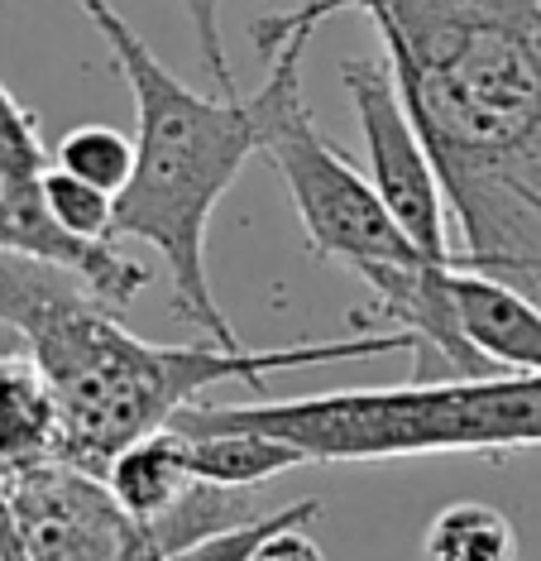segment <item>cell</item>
Masks as SVG:
<instances>
[{
	"label": "cell",
	"mask_w": 541,
	"mask_h": 561,
	"mask_svg": "<svg viewBox=\"0 0 541 561\" xmlns=\"http://www.w3.org/2000/svg\"><path fill=\"white\" fill-rule=\"evenodd\" d=\"M341 10H350V0H298L283 15L254 20L250 34L264 58V87L244 106H250V125H254V154H264L268 169L288 187L307 250L316 260L355 270L379 298L398 278L441 260L422 254L398 231L389 207L373 193L369 173H359L341 154V145H331L312 121V106H307L302 92V62L307 48H312L316 24L341 15Z\"/></svg>",
	"instance_id": "cell-5"
},
{
	"label": "cell",
	"mask_w": 541,
	"mask_h": 561,
	"mask_svg": "<svg viewBox=\"0 0 541 561\" xmlns=\"http://www.w3.org/2000/svg\"><path fill=\"white\" fill-rule=\"evenodd\" d=\"M106 39L120 78L135 92V169L115 193L111 236H130L163 260L173 308L216 346H244L226 322L206 270L211 216L254 154L250 106L235 96L192 92L163 68L149 39L111 0H72Z\"/></svg>",
	"instance_id": "cell-3"
},
{
	"label": "cell",
	"mask_w": 541,
	"mask_h": 561,
	"mask_svg": "<svg viewBox=\"0 0 541 561\" xmlns=\"http://www.w3.org/2000/svg\"><path fill=\"white\" fill-rule=\"evenodd\" d=\"M0 331L24 341V355L44 369L62 413V461L106 476L111 456L145 432L169 427L216 385H254L268 375L345 360H383L407 351L403 331L302 346H153L125 327V312L106 308L82 278L30 254L0 250Z\"/></svg>",
	"instance_id": "cell-2"
},
{
	"label": "cell",
	"mask_w": 541,
	"mask_h": 561,
	"mask_svg": "<svg viewBox=\"0 0 541 561\" xmlns=\"http://www.w3.org/2000/svg\"><path fill=\"white\" fill-rule=\"evenodd\" d=\"M341 87L350 96L359 135L369 149V183L379 202L389 207L412 245L431 260L450 264V216L441 183L431 173V159L422 149V135L412 125L398 82L383 58H345L341 62Z\"/></svg>",
	"instance_id": "cell-7"
},
{
	"label": "cell",
	"mask_w": 541,
	"mask_h": 561,
	"mask_svg": "<svg viewBox=\"0 0 541 561\" xmlns=\"http://www.w3.org/2000/svg\"><path fill=\"white\" fill-rule=\"evenodd\" d=\"M169 427H250L298 446L312 466H383L422 456L504 461L541 446V375H480L436 385L302 393L254 403H192Z\"/></svg>",
	"instance_id": "cell-4"
},
{
	"label": "cell",
	"mask_w": 541,
	"mask_h": 561,
	"mask_svg": "<svg viewBox=\"0 0 541 561\" xmlns=\"http://www.w3.org/2000/svg\"><path fill=\"white\" fill-rule=\"evenodd\" d=\"M450 302L465 341L494 369L541 375V302L504 278L460 270V264H450Z\"/></svg>",
	"instance_id": "cell-8"
},
{
	"label": "cell",
	"mask_w": 541,
	"mask_h": 561,
	"mask_svg": "<svg viewBox=\"0 0 541 561\" xmlns=\"http://www.w3.org/2000/svg\"><path fill=\"white\" fill-rule=\"evenodd\" d=\"M183 446H187L192 476L206 480V484H221V490H260V484L307 466V456L298 451V446L264 437V432H250V427L183 432Z\"/></svg>",
	"instance_id": "cell-11"
},
{
	"label": "cell",
	"mask_w": 541,
	"mask_h": 561,
	"mask_svg": "<svg viewBox=\"0 0 541 561\" xmlns=\"http://www.w3.org/2000/svg\"><path fill=\"white\" fill-rule=\"evenodd\" d=\"M5 336H10V331H0V341H5Z\"/></svg>",
	"instance_id": "cell-18"
},
{
	"label": "cell",
	"mask_w": 541,
	"mask_h": 561,
	"mask_svg": "<svg viewBox=\"0 0 541 561\" xmlns=\"http://www.w3.org/2000/svg\"><path fill=\"white\" fill-rule=\"evenodd\" d=\"M44 145H38L34 116L0 82V250L30 254L54 270L82 278L106 308L125 312L149 288V270L130 254L115 250V240H77L62 236L44 216Z\"/></svg>",
	"instance_id": "cell-6"
},
{
	"label": "cell",
	"mask_w": 541,
	"mask_h": 561,
	"mask_svg": "<svg viewBox=\"0 0 541 561\" xmlns=\"http://www.w3.org/2000/svg\"><path fill=\"white\" fill-rule=\"evenodd\" d=\"M44 216L58 226L62 236H77V240H115L111 236V216H115V197L101 193V187L82 183V178L62 173L58 163L44 169Z\"/></svg>",
	"instance_id": "cell-14"
},
{
	"label": "cell",
	"mask_w": 541,
	"mask_h": 561,
	"mask_svg": "<svg viewBox=\"0 0 541 561\" xmlns=\"http://www.w3.org/2000/svg\"><path fill=\"white\" fill-rule=\"evenodd\" d=\"M518 528L504 508L456 500L422 533V561H518Z\"/></svg>",
	"instance_id": "cell-12"
},
{
	"label": "cell",
	"mask_w": 541,
	"mask_h": 561,
	"mask_svg": "<svg viewBox=\"0 0 541 561\" xmlns=\"http://www.w3.org/2000/svg\"><path fill=\"white\" fill-rule=\"evenodd\" d=\"M383 39L446 216L450 264L541 302V0H350Z\"/></svg>",
	"instance_id": "cell-1"
},
{
	"label": "cell",
	"mask_w": 541,
	"mask_h": 561,
	"mask_svg": "<svg viewBox=\"0 0 541 561\" xmlns=\"http://www.w3.org/2000/svg\"><path fill=\"white\" fill-rule=\"evenodd\" d=\"M177 5H183V15L192 20L206 78L216 82L221 96H235V78H230V58H226V39H221V0H177Z\"/></svg>",
	"instance_id": "cell-16"
},
{
	"label": "cell",
	"mask_w": 541,
	"mask_h": 561,
	"mask_svg": "<svg viewBox=\"0 0 541 561\" xmlns=\"http://www.w3.org/2000/svg\"><path fill=\"white\" fill-rule=\"evenodd\" d=\"M250 561H326V552L312 538V523H288V528L268 533Z\"/></svg>",
	"instance_id": "cell-17"
},
{
	"label": "cell",
	"mask_w": 541,
	"mask_h": 561,
	"mask_svg": "<svg viewBox=\"0 0 541 561\" xmlns=\"http://www.w3.org/2000/svg\"><path fill=\"white\" fill-rule=\"evenodd\" d=\"M54 163L62 173L82 178V183L101 187V193H120L130 183V169H135V139L120 135L115 125H77L58 139L54 149Z\"/></svg>",
	"instance_id": "cell-13"
},
{
	"label": "cell",
	"mask_w": 541,
	"mask_h": 561,
	"mask_svg": "<svg viewBox=\"0 0 541 561\" xmlns=\"http://www.w3.org/2000/svg\"><path fill=\"white\" fill-rule=\"evenodd\" d=\"M316 518H321V504L298 500L288 508H274V514L240 523V528H226V533H211V538H202V542H187V547H177V552L159 557V561H250L268 533L288 528V523H316Z\"/></svg>",
	"instance_id": "cell-15"
},
{
	"label": "cell",
	"mask_w": 541,
	"mask_h": 561,
	"mask_svg": "<svg viewBox=\"0 0 541 561\" xmlns=\"http://www.w3.org/2000/svg\"><path fill=\"white\" fill-rule=\"evenodd\" d=\"M101 480H106L115 504H120L135 523H149V518H159L197 476L187 470L183 432L159 427V432H145L139 442H130L125 451H115Z\"/></svg>",
	"instance_id": "cell-10"
},
{
	"label": "cell",
	"mask_w": 541,
	"mask_h": 561,
	"mask_svg": "<svg viewBox=\"0 0 541 561\" xmlns=\"http://www.w3.org/2000/svg\"><path fill=\"white\" fill-rule=\"evenodd\" d=\"M62 461V413L44 369L0 346V480Z\"/></svg>",
	"instance_id": "cell-9"
}]
</instances>
